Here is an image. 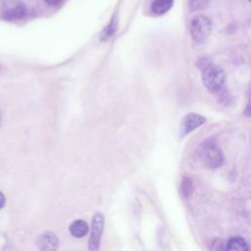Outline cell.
<instances>
[{
    "instance_id": "6da1fadb",
    "label": "cell",
    "mask_w": 251,
    "mask_h": 251,
    "mask_svg": "<svg viewBox=\"0 0 251 251\" xmlns=\"http://www.w3.org/2000/svg\"><path fill=\"white\" fill-rule=\"evenodd\" d=\"M199 156L203 165L209 169L219 168L224 162L223 152L214 141H205L200 147Z\"/></svg>"
},
{
    "instance_id": "7a4b0ae2",
    "label": "cell",
    "mask_w": 251,
    "mask_h": 251,
    "mask_svg": "<svg viewBox=\"0 0 251 251\" xmlns=\"http://www.w3.org/2000/svg\"><path fill=\"white\" fill-rule=\"evenodd\" d=\"M225 71L218 65L211 64L202 72V83L210 91H219L225 84Z\"/></svg>"
},
{
    "instance_id": "3957f363",
    "label": "cell",
    "mask_w": 251,
    "mask_h": 251,
    "mask_svg": "<svg viewBox=\"0 0 251 251\" xmlns=\"http://www.w3.org/2000/svg\"><path fill=\"white\" fill-rule=\"evenodd\" d=\"M212 22L204 15L194 17L189 25V33L195 42L205 41L212 32Z\"/></svg>"
},
{
    "instance_id": "277c9868",
    "label": "cell",
    "mask_w": 251,
    "mask_h": 251,
    "mask_svg": "<svg viewBox=\"0 0 251 251\" xmlns=\"http://www.w3.org/2000/svg\"><path fill=\"white\" fill-rule=\"evenodd\" d=\"M104 228V217L100 213L94 214L92 218V225H91V232L89 237V244L88 248L90 250H98L100 247L101 236Z\"/></svg>"
},
{
    "instance_id": "5b68a950",
    "label": "cell",
    "mask_w": 251,
    "mask_h": 251,
    "mask_svg": "<svg viewBox=\"0 0 251 251\" xmlns=\"http://www.w3.org/2000/svg\"><path fill=\"white\" fill-rule=\"evenodd\" d=\"M3 15L7 20H19L26 15V7L22 0H5Z\"/></svg>"
},
{
    "instance_id": "8992f818",
    "label": "cell",
    "mask_w": 251,
    "mask_h": 251,
    "mask_svg": "<svg viewBox=\"0 0 251 251\" xmlns=\"http://www.w3.org/2000/svg\"><path fill=\"white\" fill-rule=\"evenodd\" d=\"M206 122L205 117L196 114V113H189L184 116L181 125H180V131L181 133L187 134L190 131L194 130L195 128L199 127L201 125H203Z\"/></svg>"
},
{
    "instance_id": "52a82bcc",
    "label": "cell",
    "mask_w": 251,
    "mask_h": 251,
    "mask_svg": "<svg viewBox=\"0 0 251 251\" xmlns=\"http://www.w3.org/2000/svg\"><path fill=\"white\" fill-rule=\"evenodd\" d=\"M36 243L40 250H56L59 245V240L53 232L46 231L38 236Z\"/></svg>"
},
{
    "instance_id": "ba28073f",
    "label": "cell",
    "mask_w": 251,
    "mask_h": 251,
    "mask_svg": "<svg viewBox=\"0 0 251 251\" xmlns=\"http://www.w3.org/2000/svg\"><path fill=\"white\" fill-rule=\"evenodd\" d=\"M69 229L73 236H75L76 238H81L88 233L89 226L83 220H76V221H74L70 225Z\"/></svg>"
},
{
    "instance_id": "9c48e42d",
    "label": "cell",
    "mask_w": 251,
    "mask_h": 251,
    "mask_svg": "<svg viewBox=\"0 0 251 251\" xmlns=\"http://www.w3.org/2000/svg\"><path fill=\"white\" fill-rule=\"evenodd\" d=\"M174 4V0H154L151 4V10L155 15H164Z\"/></svg>"
},
{
    "instance_id": "30bf717a",
    "label": "cell",
    "mask_w": 251,
    "mask_h": 251,
    "mask_svg": "<svg viewBox=\"0 0 251 251\" xmlns=\"http://www.w3.org/2000/svg\"><path fill=\"white\" fill-rule=\"evenodd\" d=\"M226 250H248V245L246 241L240 236L230 237L225 246Z\"/></svg>"
},
{
    "instance_id": "8fae6325",
    "label": "cell",
    "mask_w": 251,
    "mask_h": 251,
    "mask_svg": "<svg viewBox=\"0 0 251 251\" xmlns=\"http://www.w3.org/2000/svg\"><path fill=\"white\" fill-rule=\"evenodd\" d=\"M193 191V182L190 177L184 176L181 180L180 184V193L184 198H187L191 195Z\"/></svg>"
},
{
    "instance_id": "7c38bea8",
    "label": "cell",
    "mask_w": 251,
    "mask_h": 251,
    "mask_svg": "<svg viewBox=\"0 0 251 251\" xmlns=\"http://www.w3.org/2000/svg\"><path fill=\"white\" fill-rule=\"evenodd\" d=\"M117 29V20L116 18H113L112 21L110 22V24L103 29L102 33H101V40L105 41V40H108L116 31Z\"/></svg>"
},
{
    "instance_id": "4fadbf2b",
    "label": "cell",
    "mask_w": 251,
    "mask_h": 251,
    "mask_svg": "<svg viewBox=\"0 0 251 251\" xmlns=\"http://www.w3.org/2000/svg\"><path fill=\"white\" fill-rule=\"evenodd\" d=\"M209 2H210V0H190L189 4H188L189 10L191 12L201 11L208 6Z\"/></svg>"
},
{
    "instance_id": "5bb4252c",
    "label": "cell",
    "mask_w": 251,
    "mask_h": 251,
    "mask_svg": "<svg viewBox=\"0 0 251 251\" xmlns=\"http://www.w3.org/2000/svg\"><path fill=\"white\" fill-rule=\"evenodd\" d=\"M244 114L248 117H251V93L248 97V101H247V104H246V107L244 109Z\"/></svg>"
},
{
    "instance_id": "9a60e30c",
    "label": "cell",
    "mask_w": 251,
    "mask_h": 251,
    "mask_svg": "<svg viewBox=\"0 0 251 251\" xmlns=\"http://www.w3.org/2000/svg\"><path fill=\"white\" fill-rule=\"evenodd\" d=\"M5 202H6V200H5V196H4V194L0 191V209H2V208L4 207Z\"/></svg>"
},
{
    "instance_id": "2e32d148",
    "label": "cell",
    "mask_w": 251,
    "mask_h": 251,
    "mask_svg": "<svg viewBox=\"0 0 251 251\" xmlns=\"http://www.w3.org/2000/svg\"><path fill=\"white\" fill-rule=\"evenodd\" d=\"M49 5H57L61 2V0H44Z\"/></svg>"
},
{
    "instance_id": "e0dca14e",
    "label": "cell",
    "mask_w": 251,
    "mask_h": 251,
    "mask_svg": "<svg viewBox=\"0 0 251 251\" xmlns=\"http://www.w3.org/2000/svg\"><path fill=\"white\" fill-rule=\"evenodd\" d=\"M248 1H249V2H251V0H248Z\"/></svg>"
}]
</instances>
